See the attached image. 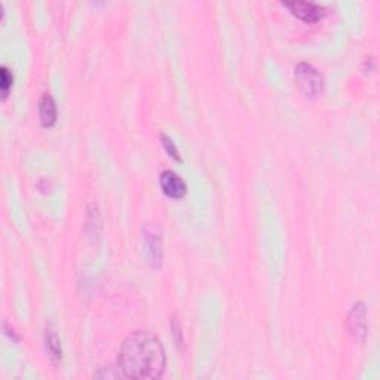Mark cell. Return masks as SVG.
<instances>
[{"label":"cell","mask_w":380,"mask_h":380,"mask_svg":"<svg viewBox=\"0 0 380 380\" xmlns=\"http://www.w3.org/2000/svg\"><path fill=\"white\" fill-rule=\"evenodd\" d=\"M167 358L159 339L149 331H135L125 339L119 350L118 367L123 377L152 380L159 379Z\"/></svg>","instance_id":"obj_1"},{"label":"cell","mask_w":380,"mask_h":380,"mask_svg":"<svg viewBox=\"0 0 380 380\" xmlns=\"http://www.w3.org/2000/svg\"><path fill=\"white\" fill-rule=\"evenodd\" d=\"M294 79L299 90L310 99H315L324 91V77L312 64L299 63L294 69Z\"/></svg>","instance_id":"obj_2"},{"label":"cell","mask_w":380,"mask_h":380,"mask_svg":"<svg viewBox=\"0 0 380 380\" xmlns=\"http://www.w3.org/2000/svg\"><path fill=\"white\" fill-rule=\"evenodd\" d=\"M143 247L144 254L152 269H159L162 265V235L159 229L153 225H144L143 228Z\"/></svg>","instance_id":"obj_3"},{"label":"cell","mask_w":380,"mask_h":380,"mask_svg":"<svg viewBox=\"0 0 380 380\" xmlns=\"http://www.w3.org/2000/svg\"><path fill=\"white\" fill-rule=\"evenodd\" d=\"M346 326L349 334L352 336L357 342L363 343L367 336V310L364 303L358 301L350 309L348 319H346Z\"/></svg>","instance_id":"obj_4"},{"label":"cell","mask_w":380,"mask_h":380,"mask_svg":"<svg viewBox=\"0 0 380 380\" xmlns=\"http://www.w3.org/2000/svg\"><path fill=\"white\" fill-rule=\"evenodd\" d=\"M282 5L287 6L297 18L308 23H315L326 15V9L314 2H297V0H293V2H282Z\"/></svg>","instance_id":"obj_5"},{"label":"cell","mask_w":380,"mask_h":380,"mask_svg":"<svg viewBox=\"0 0 380 380\" xmlns=\"http://www.w3.org/2000/svg\"><path fill=\"white\" fill-rule=\"evenodd\" d=\"M159 183L163 193L172 199H181L188 192L186 183H184V180L177 172L171 170H165L161 172Z\"/></svg>","instance_id":"obj_6"},{"label":"cell","mask_w":380,"mask_h":380,"mask_svg":"<svg viewBox=\"0 0 380 380\" xmlns=\"http://www.w3.org/2000/svg\"><path fill=\"white\" fill-rule=\"evenodd\" d=\"M39 119L46 128H50L57 122V104L51 94H43L39 101Z\"/></svg>","instance_id":"obj_7"},{"label":"cell","mask_w":380,"mask_h":380,"mask_svg":"<svg viewBox=\"0 0 380 380\" xmlns=\"http://www.w3.org/2000/svg\"><path fill=\"white\" fill-rule=\"evenodd\" d=\"M45 348H46L48 355H50V358L54 363L61 361V355H63L61 343H60V339H58L57 333L52 328H48L45 333Z\"/></svg>","instance_id":"obj_8"},{"label":"cell","mask_w":380,"mask_h":380,"mask_svg":"<svg viewBox=\"0 0 380 380\" xmlns=\"http://www.w3.org/2000/svg\"><path fill=\"white\" fill-rule=\"evenodd\" d=\"M12 82H14V76H12V73L9 72L8 67L3 66L2 69H0V90H2L3 100L8 97L9 91H11Z\"/></svg>","instance_id":"obj_9"},{"label":"cell","mask_w":380,"mask_h":380,"mask_svg":"<svg viewBox=\"0 0 380 380\" xmlns=\"http://www.w3.org/2000/svg\"><path fill=\"white\" fill-rule=\"evenodd\" d=\"M161 141H162V146L163 149L167 150V153L171 156L172 159L181 162V156H180V152L177 149V146H175V143L171 140V137H168L167 134H161Z\"/></svg>","instance_id":"obj_10"},{"label":"cell","mask_w":380,"mask_h":380,"mask_svg":"<svg viewBox=\"0 0 380 380\" xmlns=\"http://www.w3.org/2000/svg\"><path fill=\"white\" fill-rule=\"evenodd\" d=\"M171 328H172V336H174L175 345L183 348L184 346V339H183V330H181L180 319L172 317V319H171Z\"/></svg>","instance_id":"obj_11"}]
</instances>
